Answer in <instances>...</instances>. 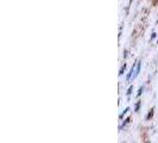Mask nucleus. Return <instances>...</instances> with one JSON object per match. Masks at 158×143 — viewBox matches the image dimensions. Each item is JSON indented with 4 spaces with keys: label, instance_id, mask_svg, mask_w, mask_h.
I'll use <instances>...</instances> for the list:
<instances>
[{
    "label": "nucleus",
    "instance_id": "39448f33",
    "mask_svg": "<svg viewBox=\"0 0 158 143\" xmlns=\"http://www.w3.org/2000/svg\"><path fill=\"white\" fill-rule=\"evenodd\" d=\"M125 69H126V64H124V66L121 67V71H120V73H119V75H121V74L125 72Z\"/></svg>",
    "mask_w": 158,
    "mask_h": 143
},
{
    "label": "nucleus",
    "instance_id": "423d86ee",
    "mask_svg": "<svg viewBox=\"0 0 158 143\" xmlns=\"http://www.w3.org/2000/svg\"><path fill=\"white\" fill-rule=\"evenodd\" d=\"M139 107H140V102H138V103H137V105H135V112L139 111Z\"/></svg>",
    "mask_w": 158,
    "mask_h": 143
},
{
    "label": "nucleus",
    "instance_id": "7ed1b4c3",
    "mask_svg": "<svg viewBox=\"0 0 158 143\" xmlns=\"http://www.w3.org/2000/svg\"><path fill=\"white\" fill-rule=\"evenodd\" d=\"M132 91H133V86H130V88H128V89H127V97H130V95H131V93H132Z\"/></svg>",
    "mask_w": 158,
    "mask_h": 143
},
{
    "label": "nucleus",
    "instance_id": "6e6552de",
    "mask_svg": "<svg viewBox=\"0 0 158 143\" xmlns=\"http://www.w3.org/2000/svg\"><path fill=\"white\" fill-rule=\"evenodd\" d=\"M148 143H149V142H148Z\"/></svg>",
    "mask_w": 158,
    "mask_h": 143
},
{
    "label": "nucleus",
    "instance_id": "f03ea898",
    "mask_svg": "<svg viewBox=\"0 0 158 143\" xmlns=\"http://www.w3.org/2000/svg\"><path fill=\"white\" fill-rule=\"evenodd\" d=\"M128 110H130V107H126V109L124 110V112H123V113L120 115V119H121V118H123V117H124V116H125V115H126L127 112H128Z\"/></svg>",
    "mask_w": 158,
    "mask_h": 143
},
{
    "label": "nucleus",
    "instance_id": "0eeeda50",
    "mask_svg": "<svg viewBox=\"0 0 158 143\" xmlns=\"http://www.w3.org/2000/svg\"><path fill=\"white\" fill-rule=\"evenodd\" d=\"M143 89H144V87H140V88H139V91H138V93H137V97H139V95L142 94Z\"/></svg>",
    "mask_w": 158,
    "mask_h": 143
},
{
    "label": "nucleus",
    "instance_id": "20e7f679",
    "mask_svg": "<svg viewBox=\"0 0 158 143\" xmlns=\"http://www.w3.org/2000/svg\"><path fill=\"white\" fill-rule=\"evenodd\" d=\"M128 122H130V118H127L126 120H125V122H124V123H123V124H121V127H120V130H121V129H123V128L125 127V125H126L127 123H128Z\"/></svg>",
    "mask_w": 158,
    "mask_h": 143
},
{
    "label": "nucleus",
    "instance_id": "f257e3e1",
    "mask_svg": "<svg viewBox=\"0 0 158 143\" xmlns=\"http://www.w3.org/2000/svg\"><path fill=\"white\" fill-rule=\"evenodd\" d=\"M140 68H142V62L140 61H138L137 62V66H135V73H133V75H132V81L139 75V73H140Z\"/></svg>",
    "mask_w": 158,
    "mask_h": 143
}]
</instances>
